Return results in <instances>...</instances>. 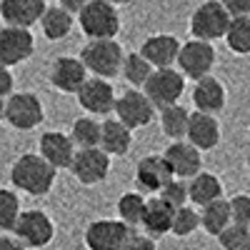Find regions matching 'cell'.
I'll return each mask as SVG.
<instances>
[{
	"label": "cell",
	"instance_id": "cell-1",
	"mask_svg": "<svg viewBox=\"0 0 250 250\" xmlns=\"http://www.w3.org/2000/svg\"><path fill=\"white\" fill-rule=\"evenodd\" d=\"M55 175H58V170L40 153L20 155L10 168L13 185L18 188V190H23L28 195H35V198L50 193V188L55 183Z\"/></svg>",
	"mask_w": 250,
	"mask_h": 250
},
{
	"label": "cell",
	"instance_id": "cell-2",
	"mask_svg": "<svg viewBox=\"0 0 250 250\" xmlns=\"http://www.w3.org/2000/svg\"><path fill=\"white\" fill-rule=\"evenodd\" d=\"M123 48L115 38H90L80 50V60L88 73L98 78H115L123 65Z\"/></svg>",
	"mask_w": 250,
	"mask_h": 250
},
{
	"label": "cell",
	"instance_id": "cell-3",
	"mask_svg": "<svg viewBox=\"0 0 250 250\" xmlns=\"http://www.w3.org/2000/svg\"><path fill=\"white\" fill-rule=\"evenodd\" d=\"M78 25L88 38H115L120 33L118 5L108 0H88L78 10Z\"/></svg>",
	"mask_w": 250,
	"mask_h": 250
},
{
	"label": "cell",
	"instance_id": "cell-4",
	"mask_svg": "<svg viewBox=\"0 0 250 250\" xmlns=\"http://www.w3.org/2000/svg\"><path fill=\"white\" fill-rule=\"evenodd\" d=\"M148 100L160 110L170 103H178L185 93V75L180 70H175L173 65L170 68H153V73L148 75L145 85L140 88Z\"/></svg>",
	"mask_w": 250,
	"mask_h": 250
},
{
	"label": "cell",
	"instance_id": "cell-5",
	"mask_svg": "<svg viewBox=\"0 0 250 250\" xmlns=\"http://www.w3.org/2000/svg\"><path fill=\"white\" fill-rule=\"evenodd\" d=\"M25 248H45L55 238V225L48 213L30 208V210H20L13 230H10Z\"/></svg>",
	"mask_w": 250,
	"mask_h": 250
},
{
	"label": "cell",
	"instance_id": "cell-6",
	"mask_svg": "<svg viewBox=\"0 0 250 250\" xmlns=\"http://www.w3.org/2000/svg\"><path fill=\"white\" fill-rule=\"evenodd\" d=\"M230 23V13L223 8L220 0H205L190 15V33L198 40H220Z\"/></svg>",
	"mask_w": 250,
	"mask_h": 250
},
{
	"label": "cell",
	"instance_id": "cell-7",
	"mask_svg": "<svg viewBox=\"0 0 250 250\" xmlns=\"http://www.w3.org/2000/svg\"><path fill=\"white\" fill-rule=\"evenodd\" d=\"M68 170L75 175L80 185H98L110 173V155L100 145H95V148H78Z\"/></svg>",
	"mask_w": 250,
	"mask_h": 250
},
{
	"label": "cell",
	"instance_id": "cell-8",
	"mask_svg": "<svg viewBox=\"0 0 250 250\" xmlns=\"http://www.w3.org/2000/svg\"><path fill=\"white\" fill-rule=\"evenodd\" d=\"M115 118L128 125L130 130H138V128H145V125H150L153 118H155V105L148 100L140 88H130L125 90L120 98H115V108H113Z\"/></svg>",
	"mask_w": 250,
	"mask_h": 250
},
{
	"label": "cell",
	"instance_id": "cell-9",
	"mask_svg": "<svg viewBox=\"0 0 250 250\" xmlns=\"http://www.w3.org/2000/svg\"><path fill=\"white\" fill-rule=\"evenodd\" d=\"M43 103L35 93H10L5 100V120L15 130H33L43 123Z\"/></svg>",
	"mask_w": 250,
	"mask_h": 250
},
{
	"label": "cell",
	"instance_id": "cell-10",
	"mask_svg": "<svg viewBox=\"0 0 250 250\" xmlns=\"http://www.w3.org/2000/svg\"><path fill=\"white\" fill-rule=\"evenodd\" d=\"M178 70L185 75V78H190V80H198L203 75H208L213 70L215 65V48L210 40H188V43L180 45L178 50Z\"/></svg>",
	"mask_w": 250,
	"mask_h": 250
},
{
	"label": "cell",
	"instance_id": "cell-11",
	"mask_svg": "<svg viewBox=\"0 0 250 250\" xmlns=\"http://www.w3.org/2000/svg\"><path fill=\"white\" fill-rule=\"evenodd\" d=\"M35 53V38L30 28L20 25H0V62L8 68L25 62Z\"/></svg>",
	"mask_w": 250,
	"mask_h": 250
},
{
	"label": "cell",
	"instance_id": "cell-12",
	"mask_svg": "<svg viewBox=\"0 0 250 250\" xmlns=\"http://www.w3.org/2000/svg\"><path fill=\"white\" fill-rule=\"evenodd\" d=\"M78 105L88 115H108L115 108V90L108 83V78H85V83L75 93Z\"/></svg>",
	"mask_w": 250,
	"mask_h": 250
},
{
	"label": "cell",
	"instance_id": "cell-13",
	"mask_svg": "<svg viewBox=\"0 0 250 250\" xmlns=\"http://www.w3.org/2000/svg\"><path fill=\"white\" fill-rule=\"evenodd\" d=\"M130 235V225L123 220H93L85 228V245L88 250H123Z\"/></svg>",
	"mask_w": 250,
	"mask_h": 250
},
{
	"label": "cell",
	"instance_id": "cell-14",
	"mask_svg": "<svg viewBox=\"0 0 250 250\" xmlns=\"http://www.w3.org/2000/svg\"><path fill=\"white\" fill-rule=\"evenodd\" d=\"M165 163H168V168L173 173V178H193L195 173H200V165H203V158H200V150L195 148L193 143H188V140H175L170 143L168 148H165L163 153Z\"/></svg>",
	"mask_w": 250,
	"mask_h": 250
},
{
	"label": "cell",
	"instance_id": "cell-15",
	"mask_svg": "<svg viewBox=\"0 0 250 250\" xmlns=\"http://www.w3.org/2000/svg\"><path fill=\"white\" fill-rule=\"evenodd\" d=\"M85 78H88V70L80 58L62 55V58L53 60V65H50V85L60 93L75 95L78 88L85 83Z\"/></svg>",
	"mask_w": 250,
	"mask_h": 250
},
{
	"label": "cell",
	"instance_id": "cell-16",
	"mask_svg": "<svg viewBox=\"0 0 250 250\" xmlns=\"http://www.w3.org/2000/svg\"><path fill=\"white\" fill-rule=\"evenodd\" d=\"M170 178H173V173H170V168H168V163H165L163 155H145L135 165V188L143 195L158 193Z\"/></svg>",
	"mask_w": 250,
	"mask_h": 250
},
{
	"label": "cell",
	"instance_id": "cell-17",
	"mask_svg": "<svg viewBox=\"0 0 250 250\" xmlns=\"http://www.w3.org/2000/svg\"><path fill=\"white\" fill-rule=\"evenodd\" d=\"M75 150L78 148H75L73 138L65 135V133H60V130H48V133L40 135V140H38V153L43 155L55 170L70 168V160H73Z\"/></svg>",
	"mask_w": 250,
	"mask_h": 250
},
{
	"label": "cell",
	"instance_id": "cell-18",
	"mask_svg": "<svg viewBox=\"0 0 250 250\" xmlns=\"http://www.w3.org/2000/svg\"><path fill=\"white\" fill-rule=\"evenodd\" d=\"M185 140L193 143L195 148L203 150H213L220 143V123L215 120V115L195 110L188 118V130H185Z\"/></svg>",
	"mask_w": 250,
	"mask_h": 250
},
{
	"label": "cell",
	"instance_id": "cell-19",
	"mask_svg": "<svg viewBox=\"0 0 250 250\" xmlns=\"http://www.w3.org/2000/svg\"><path fill=\"white\" fill-rule=\"evenodd\" d=\"M178 50H180V40L175 35L160 33V35L145 38L138 53L148 60L153 68H170L178 58Z\"/></svg>",
	"mask_w": 250,
	"mask_h": 250
},
{
	"label": "cell",
	"instance_id": "cell-20",
	"mask_svg": "<svg viewBox=\"0 0 250 250\" xmlns=\"http://www.w3.org/2000/svg\"><path fill=\"white\" fill-rule=\"evenodd\" d=\"M45 8V0H0V18L5 25L33 28Z\"/></svg>",
	"mask_w": 250,
	"mask_h": 250
},
{
	"label": "cell",
	"instance_id": "cell-21",
	"mask_svg": "<svg viewBox=\"0 0 250 250\" xmlns=\"http://www.w3.org/2000/svg\"><path fill=\"white\" fill-rule=\"evenodd\" d=\"M193 103H195V110H203V113H220L225 108V88L223 83L215 80L210 73L198 78L195 88H193Z\"/></svg>",
	"mask_w": 250,
	"mask_h": 250
},
{
	"label": "cell",
	"instance_id": "cell-22",
	"mask_svg": "<svg viewBox=\"0 0 250 250\" xmlns=\"http://www.w3.org/2000/svg\"><path fill=\"white\" fill-rule=\"evenodd\" d=\"M173 213H175V208L168 205L163 198H150L145 203V213H143V220H140L143 230L150 238H163L165 233H170Z\"/></svg>",
	"mask_w": 250,
	"mask_h": 250
},
{
	"label": "cell",
	"instance_id": "cell-23",
	"mask_svg": "<svg viewBox=\"0 0 250 250\" xmlns=\"http://www.w3.org/2000/svg\"><path fill=\"white\" fill-rule=\"evenodd\" d=\"M130 145H133V130L128 125H123L118 118L100 123V148L110 158L113 155H128Z\"/></svg>",
	"mask_w": 250,
	"mask_h": 250
},
{
	"label": "cell",
	"instance_id": "cell-24",
	"mask_svg": "<svg viewBox=\"0 0 250 250\" xmlns=\"http://www.w3.org/2000/svg\"><path fill=\"white\" fill-rule=\"evenodd\" d=\"M215 198H223V183L218 175L200 170L193 178H188V203L203 208L205 203H210Z\"/></svg>",
	"mask_w": 250,
	"mask_h": 250
},
{
	"label": "cell",
	"instance_id": "cell-25",
	"mask_svg": "<svg viewBox=\"0 0 250 250\" xmlns=\"http://www.w3.org/2000/svg\"><path fill=\"white\" fill-rule=\"evenodd\" d=\"M40 28H43V35L48 40H62L68 38L70 30H73V13H68L65 8L60 5H53V8H45L43 15H40Z\"/></svg>",
	"mask_w": 250,
	"mask_h": 250
},
{
	"label": "cell",
	"instance_id": "cell-26",
	"mask_svg": "<svg viewBox=\"0 0 250 250\" xmlns=\"http://www.w3.org/2000/svg\"><path fill=\"white\" fill-rule=\"evenodd\" d=\"M233 220H230V208H228V200L223 198H215L210 203L203 205L200 210V225L208 235H218L223 228H228Z\"/></svg>",
	"mask_w": 250,
	"mask_h": 250
},
{
	"label": "cell",
	"instance_id": "cell-27",
	"mask_svg": "<svg viewBox=\"0 0 250 250\" xmlns=\"http://www.w3.org/2000/svg\"><path fill=\"white\" fill-rule=\"evenodd\" d=\"M225 43L238 55H250V13L248 15H233L225 30Z\"/></svg>",
	"mask_w": 250,
	"mask_h": 250
},
{
	"label": "cell",
	"instance_id": "cell-28",
	"mask_svg": "<svg viewBox=\"0 0 250 250\" xmlns=\"http://www.w3.org/2000/svg\"><path fill=\"white\" fill-rule=\"evenodd\" d=\"M188 118H190V113L180 103H170V105L160 108V130L170 140H180L188 130Z\"/></svg>",
	"mask_w": 250,
	"mask_h": 250
},
{
	"label": "cell",
	"instance_id": "cell-29",
	"mask_svg": "<svg viewBox=\"0 0 250 250\" xmlns=\"http://www.w3.org/2000/svg\"><path fill=\"white\" fill-rule=\"evenodd\" d=\"M70 138L75 148H95L100 145V120H95V115L78 118L70 128Z\"/></svg>",
	"mask_w": 250,
	"mask_h": 250
},
{
	"label": "cell",
	"instance_id": "cell-30",
	"mask_svg": "<svg viewBox=\"0 0 250 250\" xmlns=\"http://www.w3.org/2000/svg\"><path fill=\"white\" fill-rule=\"evenodd\" d=\"M120 73H123V78L128 80L133 88H143L145 80H148V75L153 73V65L140 53H128V55L123 58Z\"/></svg>",
	"mask_w": 250,
	"mask_h": 250
},
{
	"label": "cell",
	"instance_id": "cell-31",
	"mask_svg": "<svg viewBox=\"0 0 250 250\" xmlns=\"http://www.w3.org/2000/svg\"><path fill=\"white\" fill-rule=\"evenodd\" d=\"M145 203H148V198H145L143 193L133 190V193H123L118 198V215L123 223L128 225H140L143 220V213H145Z\"/></svg>",
	"mask_w": 250,
	"mask_h": 250
},
{
	"label": "cell",
	"instance_id": "cell-32",
	"mask_svg": "<svg viewBox=\"0 0 250 250\" xmlns=\"http://www.w3.org/2000/svg\"><path fill=\"white\" fill-rule=\"evenodd\" d=\"M223 250H250V228L230 223L215 235Z\"/></svg>",
	"mask_w": 250,
	"mask_h": 250
},
{
	"label": "cell",
	"instance_id": "cell-33",
	"mask_svg": "<svg viewBox=\"0 0 250 250\" xmlns=\"http://www.w3.org/2000/svg\"><path fill=\"white\" fill-rule=\"evenodd\" d=\"M20 215V200L13 190L0 188V233H10Z\"/></svg>",
	"mask_w": 250,
	"mask_h": 250
},
{
	"label": "cell",
	"instance_id": "cell-34",
	"mask_svg": "<svg viewBox=\"0 0 250 250\" xmlns=\"http://www.w3.org/2000/svg\"><path fill=\"white\" fill-rule=\"evenodd\" d=\"M200 228V213H195L190 205H180V208H175V213H173V225H170V233H175V235H180V238H185V235H190V233H195Z\"/></svg>",
	"mask_w": 250,
	"mask_h": 250
},
{
	"label": "cell",
	"instance_id": "cell-35",
	"mask_svg": "<svg viewBox=\"0 0 250 250\" xmlns=\"http://www.w3.org/2000/svg\"><path fill=\"white\" fill-rule=\"evenodd\" d=\"M158 198H163L165 203L173 205V208L185 205V203H188V183H185L183 178H170V180L158 190Z\"/></svg>",
	"mask_w": 250,
	"mask_h": 250
},
{
	"label": "cell",
	"instance_id": "cell-36",
	"mask_svg": "<svg viewBox=\"0 0 250 250\" xmlns=\"http://www.w3.org/2000/svg\"><path fill=\"white\" fill-rule=\"evenodd\" d=\"M228 208H230V220L238 225H248L250 228V195L238 193L228 200Z\"/></svg>",
	"mask_w": 250,
	"mask_h": 250
},
{
	"label": "cell",
	"instance_id": "cell-37",
	"mask_svg": "<svg viewBox=\"0 0 250 250\" xmlns=\"http://www.w3.org/2000/svg\"><path fill=\"white\" fill-rule=\"evenodd\" d=\"M123 250H155V238H150L148 233H133L130 230Z\"/></svg>",
	"mask_w": 250,
	"mask_h": 250
},
{
	"label": "cell",
	"instance_id": "cell-38",
	"mask_svg": "<svg viewBox=\"0 0 250 250\" xmlns=\"http://www.w3.org/2000/svg\"><path fill=\"white\" fill-rule=\"evenodd\" d=\"M13 83H15V78H13L10 68L0 62V98H8L13 93Z\"/></svg>",
	"mask_w": 250,
	"mask_h": 250
},
{
	"label": "cell",
	"instance_id": "cell-39",
	"mask_svg": "<svg viewBox=\"0 0 250 250\" xmlns=\"http://www.w3.org/2000/svg\"><path fill=\"white\" fill-rule=\"evenodd\" d=\"M223 8L233 15H248L250 13V0H220Z\"/></svg>",
	"mask_w": 250,
	"mask_h": 250
},
{
	"label": "cell",
	"instance_id": "cell-40",
	"mask_svg": "<svg viewBox=\"0 0 250 250\" xmlns=\"http://www.w3.org/2000/svg\"><path fill=\"white\" fill-rule=\"evenodd\" d=\"M0 250H28L23 243H20L15 235H8V233H0Z\"/></svg>",
	"mask_w": 250,
	"mask_h": 250
},
{
	"label": "cell",
	"instance_id": "cell-41",
	"mask_svg": "<svg viewBox=\"0 0 250 250\" xmlns=\"http://www.w3.org/2000/svg\"><path fill=\"white\" fill-rule=\"evenodd\" d=\"M85 3H88V0H58V5H60V8H65V10L73 13V15H75L83 5H85Z\"/></svg>",
	"mask_w": 250,
	"mask_h": 250
},
{
	"label": "cell",
	"instance_id": "cell-42",
	"mask_svg": "<svg viewBox=\"0 0 250 250\" xmlns=\"http://www.w3.org/2000/svg\"><path fill=\"white\" fill-rule=\"evenodd\" d=\"M3 120H5V100L0 98V123H3Z\"/></svg>",
	"mask_w": 250,
	"mask_h": 250
},
{
	"label": "cell",
	"instance_id": "cell-43",
	"mask_svg": "<svg viewBox=\"0 0 250 250\" xmlns=\"http://www.w3.org/2000/svg\"><path fill=\"white\" fill-rule=\"evenodd\" d=\"M108 3H113V5H128V3H133V0H108Z\"/></svg>",
	"mask_w": 250,
	"mask_h": 250
},
{
	"label": "cell",
	"instance_id": "cell-44",
	"mask_svg": "<svg viewBox=\"0 0 250 250\" xmlns=\"http://www.w3.org/2000/svg\"><path fill=\"white\" fill-rule=\"evenodd\" d=\"M248 170H250V153H248Z\"/></svg>",
	"mask_w": 250,
	"mask_h": 250
}]
</instances>
